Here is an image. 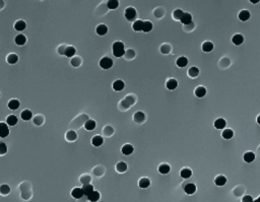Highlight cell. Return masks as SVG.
I'll use <instances>...</instances> for the list:
<instances>
[{"instance_id":"8d00e7d4","label":"cell","mask_w":260,"mask_h":202,"mask_svg":"<svg viewBox=\"0 0 260 202\" xmlns=\"http://www.w3.org/2000/svg\"><path fill=\"white\" fill-rule=\"evenodd\" d=\"M152 30V23L150 21H143V27H142V32L148 33Z\"/></svg>"},{"instance_id":"2e32d148","label":"cell","mask_w":260,"mask_h":202,"mask_svg":"<svg viewBox=\"0 0 260 202\" xmlns=\"http://www.w3.org/2000/svg\"><path fill=\"white\" fill-rule=\"evenodd\" d=\"M19 106H21V104H19V102L17 101V100H10V101L8 102V108L10 110H12V111H14V110H17L19 108Z\"/></svg>"},{"instance_id":"681fc988","label":"cell","mask_w":260,"mask_h":202,"mask_svg":"<svg viewBox=\"0 0 260 202\" xmlns=\"http://www.w3.org/2000/svg\"><path fill=\"white\" fill-rule=\"evenodd\" d=\"M253 202H260V197H258L257 199H256V200H254Z\"/></svg>"},{"instance_id":"7c38bea8","label":"cell","mask_w":260,"mask_h":202,"mask_svg":"<svg viewBox=\"0 0 260 202\" xmlns=\"http://www.w3.org/2000/svg\"><path fill=\"white\" fill-rule=\"evenodd\" d=\"M15 44H16L17 46H23L25 43H27V38H25V35H19L15 37Z\"/></svg>"},{"instance_id":"d6986e66","label":"cell","mask_w":260,"mask_h":202,"mask_svg":"<svg viewBox=\"0 0 260 202\" xmlns=\"http://www.w3.org/2000/svg\"><path fill=\"white\" fill-rule=\"evenodd\" d=\"M97 124H96V121H94V120H88V121L85 122L84 124V128L88 131H92V130H94L95 128H96Z\"/></svg>"},{"instance_id":"9a60e30c","label":"cell","mask_w":260,"mask_h":202,"mask_svg":"<svg viewBox=\"0 0 260 202\" xmlns=\"http://www.w3.org/2000/svg\"><path fill=\"white\" fill-rule=\"evenodd\" d=\"M21 119L25 120V121H29V120H31L32 117H33V113H32V111H29V110H23V111L21 112Z\"/></svg>"},{"instance_id":"c3c4849f","label":"cell","mask_w":260,"mask_h":202,"mask_svg":"<svg viewBox=\"0 0 260 202\" xmlns=\"http://www.w3.org/2000/svg\"><path fill=\"white\" fill-rule=\"evenodd\" d=\"M257 123H258V124H260V115L257 117Z\"/></svg>"},{"instance_id":"ab89813d","label":"cell","mask_w":260,"mask_h":202,"mask_svg":"<svg viewBox=\"0 0 260 202\" xmlns=\"http://www.w3.org/2000/svg\"><path fill=\"white\" fill-rule=\"evenodd\" d=\"M76 137H77L76 133H75L74 131H72V130H71V131H68L66 133V139L68 141H74L75 139H76Z\"/></svg>"},{"instance_id":"7dc6e473","label":"cell","mask_w":260,"mask_h":202,"mask_svg":"<svg viewBox=\"0 0 260 202\" xmlns=\"http://www.w3.org/2000/svg\"><path fill=\"white\" fill-rule=\"evenodd\" d=\"M79 61H80V60H79L78 58H74V59L71 61V64H72L74 67H77V66H79Z\"/></svg>"},{"instance_id":"836d02e7","label":"cell","mask_w":260,"mask_h":202,"mask_svg":"<svg viewBox=\"0 0 260 202\" xmlns=\"http://www.w3.org/2000/svg\"><path fill=\"white\" fill-rule=\"evenodd\" d=\"M6 60L9 64H15L17 62V60H19V57H17L16 54H9V55L7 56Z\"/></svg>"},{"instance_id":"3957f363","label":"cell","mask_w":260,"mask_h":202,"mask_svg":"<svg viewBox=\"0 0 260 202\" xmlns=\"http://www.w3.org/2000/svg\"><path fill=\"white\" fill-rule=\"evenodd\" d=\"M125 17H126L129 21H134L136 17V10L133 8V7H128V8L125 10Z\"/></svg>"},{"instance_id":"603a6c76","label":"cell","mask_w":260,"mask_h":202,"mask_svg":"<svg viewBox=\"0 0 260 202\" xmlns=\"http://www.w3.org/2000/svg\"><path fill=\"white\" fill-rule=\"evenodd\" d=\"M254 159H255V155L253 153H251V151H248V153H246L244 155V161L246 163H252Z\"/></svg>"},{"instance_id":"60d3db41","label":"cell","mask_w":260,"mask_h":202,"mask_svg":"<svg viewBox=\"0 0 260 202\" xmlns=\"http://www.w3.org/2000/svg\"><path fill=\"white\" fill-rule=\"evenodd\" d=\"M233 135H234V132H233V130H231V129H226V130H224V132H223V137L225 139H231L232 137H233Z\"/></svg>"},{"instance_id":"e575fe53","label":"cell","mask_w":260,"mask_h":202,"mask_svg":"<svg viewBox=\"0 0 260 202\" xmlns=\"http://www.w3.org/2000/svg\"><path fill=\"white\" fill-rule=\"evenodd\" d=\"M9 192H10V188H9L8 185L3 184V185L0 186V194L1 195H7Z\"/></svg>"},{"instance_id":"4316f807","label":"cell","mask_w":260,"mask_h":202,"mask_svg":"<svg viewBox=\"0 0 260 202\" xmlns=\"http://www.w3.org/2000/svg\"><path fill=\"white\" fill-rule=\"evenodd\" d=\"M171 168L169 165H167V164H162V165L158 167V172H160L161 174H163V175H165V174H168L169 172H170Z\"/></svg>"},{"instance_id":"52a82bcc","label":"cell","mask_w":260,"mask_h":202,"mask_svg":"<svg viewBox=\"0 0 260 202\" xmlns=\"http://www.w3.org/2000/svg\"><path fill=\"white\" fill-rule=\"evenodd\" d=\"M81 189H82L83 195H85L86 197H88V196L90 195V194L92 193L93 191H95V190H94V186L91 185V184H86V185H83Z\"/></svg>"},{"instance_id":"d6a6232c","label":"cell","mask_w":260,"mask_h":202,"mask_svg":"<svg viewBox=\"0 0 260 202\" xmlns=\"http://www.w3.org/2000/svg\"><path fill=\"white\" fill-rule=\"evenodd\" d=\"M142 27H143V21H134L133 25H132L133 30H134V31H136V32L142 31Z\"/></svg>"},{"instance_id":"8fae6325","label":"cell","mask_w":260,"mask_h":202,"mask_svg":"<svg viewBox=\"0 0 260 202\" xmlns=\"http://www.w3.org/2000/svg\"><path fill=\"white\" fill-rule=\"evenodd\" d=\"M124 87H125L124 82H123L122 80H120V79L114 81V83H113V89H114V91H121L123 89H124Z\"/></svg>"},{"instance_id":"8992f818","label":"cell","mask_w":260,"mask_h":202,"mask_svg":"<svg viewBox=\"0 0 260 202\" xmlns=\"http://www.w3.org/2000/svg\"><path fill=\"white\" fill-rule=\"evenodd\" d=\"M71 195H72L73 198L75 199H80L83 196V192L81 188H74V189L71 191Z\"/></svg>"},{"instance_id":"ee69618b","label":"cell","mask_w":260,"mask_h":202,"mask_svg":"<svg viewBox=\"0 0 260 202\" xmlns=\"http://www.w3.org/2000/svg\"><path fill=\"white\" fill-rule=\"evenodd\" d=\"M7 153V145L3 142H0V155H3Z\"/></svg>"},{"instance_id":"74e56055","label":"cell","mask_w":260,"mask_h":202,"mask_svg":"<svg viewBox=\"0 0 260 202\" xmlns=\"http://www.w3.org/2000/svg\"><path fill=\"white\" fill-rule=\"evenodd\" d=\"M180 175H181V177L184 178V179H188V178L191 177L192 172L190 169H183L181 171V173H180Z\"/></svg>"},{"instance_id":"83f0119b","label":"cell","mask_w":260,"mask_h":202,"mask_svg":"<svg viewBox=\"0 0 260 202\" xmlns=\"http://www.w3.org/2000/svg\"><path fill=\"white\" fill-rule=\"evenodd\" d=\"M232 41H233V43L235 45H241L244 42V38L242 35H235L233 37V39H232Z\"/></svg>"},{"instance_id":"d590c367","label":"cell","mask_w":260,"mask_h":202,"mask_svg":"<svg viewBox=\"0 0 260 202\" xmlns=\"http://www.w3.org/2000/svg\"><path fill=\"white\" fill-rule=\"evenodd\" d=\"M212 49H213V44H212L211 42H205V43H203V45H202V50H203L204 52H210Z\"/></svg>"},{"instance_id":"5b68a950","label":"cell","mask_w":260,"mask_h":202,"mask_svg":"<svg viewBox=\"0 0 260 202\" xmlns=\"http://www.w3.org/2000/svg\"><path fill=\"white\" fill-rule=\"evenodd\" d=\"M134 148L131 144H125L123 145V147L121 148V151L124 155H130L132 153H133Z\"/></svg>"},{"instance_id":"b9f144b4","label":"cell","mask_w":260,"mask_h":202,"mask_svg":"<svg viewBox=\"0 0 260 202\" xmlns=\"http://www.w3.org/2000/svg\"><path fill=\"white\" fill-rule=\"evenodd\" d=\"M134 119H135L136 122H142L144 120V114L142 112H137V113L134 115Z\"/></svg>"},{"instance_id":"f546056e","label":"cell","mask_w":260,"mask_h":202,"mask_svg":"<svg viewBox=\"0 0 260 202\" xmlns=\"http://www.w3.org/2000/svg\"><path fill=\"white\" fill-rule=\"evenodd\" d=\"M191 21H192V16L190 13H184L181 19L182 23H184V25H188V23H191Z\"/></svg>"},{"instance_id":"ba28073f","label":"cell","mask_w":260,"mask_h":202,"mask_svg":"<svg viewBox=\"0 0 260 202\" xmlns=\"http://www.w3.org/2000/svg\"><path fill=\"white\" fill-rule=\"evenodd\" d=\"M19 122V119L15 115H9L6 118V124L9 126H15Z\"/></svg>"},{"instance_id":"277c9868","label":"cell","mask_w":260,"mask_h":202,"mask_svg":"<svg viewBox=\"0 0 260 202\" xmlns=\"http://www.w3.org/2000/svg\"><path fill=\"white\" fill-rule=\"evenodd\" d=\"M9 134V128L8 125L6 123H3L1 122L0 123V137L1 138H4V137H7Z\"/></svg>"},{"instance_id":"6da1fadb","label":"cell","mask_w":260,"mask_h":202,"mask_svg":"<svg viewBox=\"0 0 260 202\" xmlns=\"http://www.w3.org/2000/svg\"><path fill=\"white\" fill-rule=\"evenodd\" d=\"M113 55L116 57H122L125 54V47L122 42H115L113 44Z\"/></svg>"},{"instance_id":"30bf717a","label":"cell","mask_w":260,"mask_h":202,"mask_svg":"<svg viewBox=\"0 0 260 202\" xmlns=\"http://www.w3.org/2000/svg\"><path fill=\"white\" fill-rule=\"evenodd\" d=\"M75 53H76V50H75V48L73 47V46H69V47H66L64 50V55L66 56V57H72V56L75 55Z\"/></svg>"},{"instance_id":"f1b7e54d","label":"cell","mask_w":260,"mask_h":202,"mask_svg":"<svg viewBox=\"0 0 260 202\" xmlns=\"http://www.w3.org/2000/svg\"><path fill=\"white\" fill-rule=\"evenodd\" d=\"M195 95L197 96L198 98L204 97V96L206 95V89H205V87H197V89H196V91H195Z\"/></svg>"},{"instance_id":"484cf974","label":"cell","mask_w":260,"mask_h":202,"mask_svg":"<svg viewBox=\"0 0 260 202\" xmlns=\"http://www.w3.org/2000/svg\"><path fill=\"white\" fill-rule=\"evenodd\" d=\"M116 170L119 173H124V172L127 171V165L124 163V161H120L116 165Z\"/></svg>"},{"instance_id":"4fadbf2b","label":"cell","mask_w":260,"mask_h":202,"mask_svg":"<svg viewBox=\"0 0 260 202\" xmlns=\"http://www.w3.org/2000/svg\"><path fill=\"white\" fill-rule=\"evenodd\" d=\"M96 31L99 36H105L107 33H108V27H107L106 25H100L97 27Z\"/></svg>"},{"instance_id":"f35d334b","label":"cell","mask_w":260,"mask_h":202,"mask_svg":"<svg viewBox=\"0 0 260 202\" xmlns=\"http://www.w3.org/2000/svg\"><path fill=\"white\" fill-rule=\"evenodd\" d=\"M107 5H108L109 9H116L119 6V1L118 0H110V1H108Z\"/></svg>"},{"instance_id":"d4e9b609","label":"cell","mask_w":260,"mask_h":202,"mask_svg":"<svg viewBox=\"0 0 260 202\" xmlns=\"http://www.w3.org/2000/svg\"><path fill=\"white\" fill-rule=\"evenodd\" d=\"M25 27H27V25H25V23L23 21H17L16 23H14V29L19 32L23 31V30L25 29Z\"/></svg>"},{"instance_id":"cb8c5ba5","label":"cell","mask_w":260,"mask_h":202,"mask_svg":"<svg viewBox=\"0 0 260 202\" xmlns=\"http://www.w3.org/2000/svg\"><path fill=\"white\" fill-rule=\"evenodd\" d=\"M239 19L242 21H246L250 19V12L248 10H242L239 13Z\"/></svg>"},{"instance_id":"7a4b0ae2","label":"cell","mask_w":260,"mask_h":202,"mask_svg":"<svg viewBox=\"0 0 260 202\" xmlns=\"http://www.w3.org/2000/svg\"><path fill=\"white\" fill-rule=\"evenodd\" d=\"M100 66L103 69H110L113 66V60L109 57H104L100 60Z\"/></svg>"},{"instance_id":"bcb514c9","label":"cell","mask_w":260,"mask_h":202,"mask_svg":"<svg viewBox=\"0 0 260 202\" xmlns=\"http://www.w3.org/2000/svg\"><path fill=\"white\" fill-rule=\"evenodd\" d=\"M253 201H254V200L252 199V197H251V196H249V195L244 196L243 199H242V202H253Z\"/></svg>"},{"instance_id":"ffe728a7","label":"cell","mask_w":260,"mask_h":202,"mask_svg":"<svg viewBox=\"0 0 260 202\" xmlns=\"http://www.w3.org/2000/svg\"><path fill=\"white\" fill-rule=\"evenodd\" d=\"M88 199L90 200L91 202H97L99 199H100V193L98 191H93L90 195L88 196Z\"/></svg>"},{"instance_id":"f6af8a7d","label":"cell","mask_w":260,"mask_h":202,"mask_svg":"<svg viewBox=\"0 0 260 202\" xmlns=\"http://www.w3.org/2000/svg\"><path fill=\"white\" fill-rule=\"evenodd\" d=\"M81 183L83 184V185H86V184H90V181H91V178L88 177V176H85V177H82L80 179Z\"/></svg>"},{"instance_id":"5bb4252c","label":"cell","mask_w":260,"mask_h":202,"mask_svg":"<svg viewBox=\"0 0 260 202\" xmlns=\"http://www.w3.org/2000/svg\"><path fill=\"white\" fill-rule=\"evenodd\" d=\"M214 127H215L216 129H223V128H225L226 127L225 119H223V118L216 119L215 121H214Z\"/></svg>"},{"instance_id":"4dcf8cb0","label":"cell","mask_w":260,"mask_h":202,"mask_svg":"<svg viewBox=\"0 0 260 202\" xmlns=\"http://www.w3.org/2000/svg\"><path fill=\"white\" fill-rule=\"evenodd\" d=\"M177 65L179 66V67H185L186 65L188 64V59L186 57H180L177 59Z\"/></svg>"},{"instance_id":"ac0fdd59","label":"cell","mask_w":260,"mask_h":202,"mask_svg":"<svg viewBox=\"0 0 260 202\" xmlns=\"http://www.w3.org/2000/svg\"><path fill=\"white\" fill-rule=\"evenodd\" d=\"M184 191H185L187 194H190V195H191V194H193L194 192L196 191V186L192 183L187 184V185L184 187Z\"/></svg>"},{"instance_id":"44dd1931","label":"cell","mask_w":260,"mask_h":202,"mask_svg":"<svg viewBox=\"0 0 260 202\" xmlns=\"http://www.w3.org/2000/svg\"><path fill=\"white\" fill-rule=\"evenodd\" d=\"M178 85V82L176 79H169L168 82H167V89H170V91H174V89L177 87Z\"/></svg>"},{"instance_id":"9c48e42d","label":"cell","mask_w":260,"mask_h":202,"mask_svg":"<svg viewBox=\"0 0 260 202\" xmlns=\"http://www.w3.org/2000/svg\"><path fill=\"white\" fill-rule=\"evenodd\" d=\"M103 142H104V139H103L102 136H100V135H96V136L93 137L92 139V143L94 146H101V145L103 144Z\"/></svg>"},{"instance_id":"e0dca14e","label":"cell","mask_w":260,"mask_h":202,"mask_svg":"<svg viewBox=\"0 0 260 202\" xmlns=\"http://www.w3.org/2000/svg\"><path fill=\"white\" fill-rule=\"evenodd\" d=\"M214 183L216 186H224L227 183V178L225 176H217L214 180Z\"/></svg>"},{"instance_id":"7bdbcfd3","label":"cell","mask_w":260,"mask_h":202,"mask_svg":"<svg viewBox=\"0 0 260 202\" xmlns=\"http://www.w3.org/2000/svg\"><path fill=\"white\" fill-rule=\"evenodd\" d=\"M184 12L182 10H180V9H177V10L174 11V13H173V16H174V19H180L181 21L182 16H183Z\"/></svg>"},{"instance_id":"1f68e13d","label":"cell","mask_w":260,"mask_h":202,"mask_svg":"<svg viewBox=\"0 0 260 202\" xmlns=\"http://www.w3.org/2000/svg\"><path fill=\"white\" fill-rule=\"evenodd\" d=\"M188 74H189L190 77H197L198 74H199V69L197 67H191V68L188 70Z\"/></svg>"},{"instance_id":"7402d4cb","label":"cell","mask_w":260,"mask_h":202,"mask_svg":"<svg viewBox=\"0 0 260 202\" xmlns=\"http://www.w3.org/2000/svg\"><path fill=\"white\" fill-rule=\"evenodd\" d=\"M138 185H139L140 188L145 189V188H147L148 186L150 185V179H147V178H141V179L139 180V182H138Z\"/></svg>"}]
</instances>
